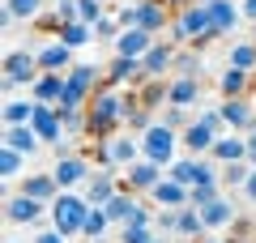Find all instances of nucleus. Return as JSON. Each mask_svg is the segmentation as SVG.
Listing matches in <instances>:
<instances>
[{
	"label": "nucleus",
	"instance_id": "27",
	"mask_svg": "<svg viewBox=\"0 0 256 243\" xmlns=\"http://www.w3.org/2000/svg\"><path fill=\"white\" fill-rule=\"evenodd\" d=\"M137 205H141V196H137V192L120 188V192H116V196H111V200H107V205H102V209H107V218H111V222H116V226H124L128 218H132V209H137Z\"/></svg>",
	"mask_w": 256,
	"mask_h": 243
},
{
	"label": "nucleus",
	"instance_id": "33",
	"mask_svg": "<svg viewBox=\"0 0 256 243\" xmlns=\"http://www.w3.org/2000/svg\"><path fill=\"white\" fill-rule=\"evenodd\" d=\"M226 64H235V68H248V72H256V38L230 43V56H226Z\"/></svg>",
	"mask_w": 256,
	"mask_h": 243
},
{
	"label": "nucleus",
	"instance_id": "38",
	"mask_svg": "<svg viewBox=\"0 0 256 243\" xmlns=\"http://www.w3.org/2000/svg\"><path fill=\"white\" fill-rule=\"evenodd\" d=\"M248 175H252V162H248V158L226 162V166H222V188H244Z\"/></svg>",
	"mask_w": 256,
	"mask_h": 243
},
{
	"label": "nucleus",
	"instance_id": "11",
	"mask_svg": "<svg viewBox=\"0 0 256 243\" xmlns=\"http://www.w3.org/2000/svg\"><path fill=\"white\" fill-rule=\"evenodd\" d=\"M222 120H226V132H248V128H256V102L248 98H222Z\"/></svg>",
	"mask_w": 256,
	"mask_h": 243
},
{
	"label": "nucleus",
	"instance_id": "31",
	"mask_svg": "<svg viewBox=\"0 0 256 243\" xmlns=\"http://www.w3.org/2000/svg\"><path fill=\"white\" fill-rule=\"evenodd\" d=\"M60 120H64V132L73 136H90V111L86 107H60Z\"/></svg>",
	"mask_w": 256,
	"mask_h": 243
},
{
	"label": "nucleus",
	"instance_id": "26",
	"mask_svg": "<svg viewBox=\"0 0 256 243\" xmlns=\"http://www.w3.org/2000/svg\"><path fill=\"white\" fill-rule=\"evenodd\" d=\"M0 141L9 145V150H22L26 158L38 150V145H43V141H38V132H34L30 124H4V136H0Z\"/></svg>",
	"mask_w": 256,
	"mask_h": 243
},
{
	"label": "nucleus",
	"instance_id": "1",
	"mask_svg": "<svg viewBox=\"0 0 256 243\" xmlns=\"http://www.w3.org/2000/svg\"><path fill=\"white\" fill-rule=\"evenodd\" d=\"M137 102V90H116V86H102L98 94L90 98V141L94 145H102V141H111V136L124 128V120H128V107Z\"/></svg>",
	"mask_w": 256,
	"mask_h": 243
},
{
	"label": "nucleus",
	"instance_id": "42",
	"mask_svg": "<svg viewBox=\"0 0 256 243\" xmlns=\"http://www.w3.org/2000/svg\"><path fill=\"white\" fill-rule=\"evenodd\" d=\"M154 230H158V234H175V239H180V209H162V205H158Z\"/></svg>",
	"mask_w": 256,
	"mask_h": 243
},
{
	"label": "nucleus",
	"instance_id": "50",
	"mask_svg": "<svg viewBox=\"0 0 256 243\" xmlns=\"http://www.w3.org/2000/svg\"><path fill=\"white\" fill-rule=\"evenodd\" d=\"M239 9H244L248 22H256V0H239Z\"/></svg>",
	"mask_w": 256,
	"mask_h": 243
},
{
	"label": "nucleus",
	"instance_id": "58",
	"mask_svg": "<svg viewBox=\"0 0 256 243\" xmlns=\"http://www.w3.org/2000/svg\"><path fill=\"white\" fill-rule=\"evenodd\" d=\"M201 4H210V0H201Z\"/></svg>",
	"mask_w": 256,
	"mask_h": 243
},
{
	"label": "nucleus",
	"instance_id": "52",
	"mask_svg": "<svg viewBox=\"0 0 256 243\" xmlns=\"http://www.w3.org/2000/svg\"><path fill=\"white\" fill-rule=\"evenodd\" d=\"M188 4H192V0H166V9H171V13H180V9H188Z\"/></svg>",
	"mask_w": 256,
	"mask_h": 243
},
{
	"label": "nucleus",
	"instance_id": "46",
	"mask_svg": "<svg viewBox=\"0 0 256 243\" xmlns=\"http://www.w3.org/2000/svg\"><path fill=\"white\" fill-rule=\"evenodd\" d=\"M196 120H201V124H210L214 132H226V120H222V107H205V111H196Z\"/></svg>",
	"mask_w": 256,
	"mask_h": 243
},
{
	"label": "nucleus",
	"instance_id": "45",
	"mask_svg": "<svg viewBox=\"0 0 256 243\" xmlns=\"http://www.w3.org/2000/svg\"><path fill=\"white\" fill-rule=\"evenodd\" d=\"M111 13H116V22H120L124 30H132V26L141 22V9H137V4H120V9H111Z\"/></svg>",
	"mask_w": 256,
	"mask_h": 243
},
{
	"label": "nucleus",
	"instance_id": "29",
	"mask_svg": "<svg viewBox=\"0 0 256 243\" xmlns=\"http://www.w3.org/2000/svg\"><path fill=\"white\" fill-rule=\"evenodd\" d=\"M56 38L68 43L73 52H82L86 43H94V26H90V22H82V18H77V22H64V26L56 30Z\"/></svg>",
	"mask_w": 256,
	"mask_h": 243
},
{
	"label": "nucleus",
	"instance_id": "2",
	"mask_svg": "<svg viewBox=\"0 0 256 243\" xmlns=\"http://www.w3.org/2000/svg\"><path fill=\"white\" fill-rule=\"evenodd\" d=\"M166 38H171L175 47H201V43H214V18H210V4H201V0H192L188 9H180L171 18V30H166Z\"/></svg>",
	"mask_w": 256,
	"mask_h": 243
},
{
	"label": "nucleus",
	"instance_id": "56",
	"mask_svg": "<svg viewBox=\"0 0 256 243\" xmlns=\"http://www.w3.org/2000/svg\"><path fill=\"white\" fill-rule=\"evenodd\" d=\"M184 243H196V239H184Z\"/></svg>",
	"mask_w": 256,
	"mask_h": 243
},
{
	"label": "nucleus",
	"instance_id": "15",
	"mask_svg": "<svg viewBox=\"0 0 256 243\" xmlns=\"http://www.w3.org/2000/svg\"><path fill=\"white\" fill-rule=\"evenodd\" d=\"M214 141H218V132H214L210 124H201V120H192V124L180 132V145L192 154V158H205V154L214 150Z\"/></svg>",
	"mask_w": 256,
	"mask_h": 243
},
{
	"label": "nucleus",
	"instance_id": "10",
	"mask_svg": "<svg viewBox=\"0 0 256 243\" xmlns=\"http://www.w3.org/2000/svg\"><path fill=\"white\" fill-rule=\"evenodd\" d=\"M141 72H146V77H171L175 72V43L171 38H158V43L141 56Z\"/></svg>",
	"mask_w": 256,
	"mask_h": 243
},
{
	"label": "nucleus",
	"instance_id": "12",
	"mask_svg": "<svg viewBox=\"0 0 256 243\" xmlns=\"http://www.w3.org/2000/svg\"><path fill=\"white\" fill-rule=\"evenodd\" d=\"M120 180H124L120 171H107V166H102V171H94V175H90V184H86L82 192H86V200H90V205H107V200L116 196L120 188H124Z\"/></svg>",
	"mask_w": 256,
	"mask_h": 243
},
{
	"label": "nucleus",
	"instance_id": "39",
	"mask_svg": "<svg viewBox=\"0 0 256 243\" xmlns=\"http://www.w3.org/2000/svg\"><path fill=\"white\" fill-rule=\"evenodd\" d=\"M154 120H158V111H150V107H141V102H132V107H128V120H124V128L141 136L150 124H154Z\"/></svg>",
	"mask_w": 256,
	"mask_h": 243
},
{
	"label": "nucleus",
	"instance_id": "34",
	"mask_svg": "<svg viewBox=\"0 0 256 243\" xmlns=\"http://www.w3.org/2000/svg\"><path fill=\"white\" fill-rule=\"evenodd\" d=\"M34 98H9L4 102V124H30L34 120Z\"/></svg>",
	"mask_w": 256,
	"mask_h": 243
},
{
	"label": "nucleus",
	"instance_id": "40",
	"mask_svg": "<svg viewBox=\"0 0 256 243\" xmlns=\"http://www.w3.org/2000/svg\"><path fill=\"white\" fill-rule=\"evenodd\" d=\"M158 230L154 226H141V222H124L120 226V243H154Z\"/></svg>",
	"mask_w": 256,
	"mask_h": 243
},
{
	"label": "nucleus",
	"instance_id": "13",
	"mask_svg": "<svg viewBox=\"0 0 256 243\" xmlns=\"http://www.w3.org/2000/svg\"><path fill=\"white\" fill-rule=\"evenodd\" d=\"M18 192H26V196H34V200H43V205H52L56 196H60V184H56V175L52 171H26L22 175V188Z\"/></svg>",
	"mask_w": 256,
	"mask_h": 243
},
{
	"label": "nucleus",
	"instance_id": "21",
	"mask_svg": "<svg viewBox=\"0 0 256 243\" xmlns=\"http://www.w3.org/2000/svg\"><path fill=\"white\" fill-rule=\"evenodd\" d=\"M210 18H214V34H235L239 18H244V9H239L235 0H210Z\"/></svg>",
	"mask_w": 256,
	"mask_h": 243
},
{
	"label": "nucleus",
	"instance_id": "41",
	"mask_svg": "<svg viewBox=\"0 0 256 243\" xmlns=\"http://www.w3.org/2000/svg\"><path fill=\"white\" fill-rule=\"evenodd\" d=\"M120 30H124V26L116 22V13H107V18H98V22H94V43H116V38H120Z\"/></svg>",
	"mask_w": 256,
	"mask_h": 243
},
{
	"label": "nucleus",
	"instance_id": "22",
	"mask_svg": "<svg viewBox=\"0 0 256 243\" xmlns=\"http://www.w3.org/2000/svg\"><path fill=\"white\" fill-rule=\"evenodd\" d=\"M150 200H154V205H162V209H184V205H188V188H184L180 180H171V175H162V180H158V188L150 192Z\"/></svg>",
	"mask_w": 256,
	"mask_h": 243
},
{
	"label": "nucleus",
	"instance_id": "48",
	"mask_svg": "<svg viewBox=\"0 0 256 243\" xmlns=\"http://www.w3.org/2000/svg\"><path fill=\"white\" fill-rule=\"evenodd\" d=\"M248 162H252V166H256V128H248Z\"/></svg>",
	"mask_w": 256,
	"mask_h": 243
},
{
	"label": "nucleus",
	"instance_id": "59",
	"mask_svg": "<svg viewBox=\"0 0 256 243\" xmlns=\"http://www.w3.org/2000/svg\"><path fill=\"white\" fill-rule=\"evenodd\" d=\"M252 38H256V30H252Z\"/></svg>",
	"mask_w": 256,
	"mask_h": 243
},
{
	"label": "nucleus",
	"instance_id": "51",
	"mask_svg": "<svg viewBox=\"0 0 256 243\" xmlns=\"http://www.w3.org/2000/svg\"><path fill=\"white\" fill-rule=\"evenodd\" d=\"M201 243H230V239H226V234H218V230H210V234H205Z\"/></svg>",
	"mask_w": 256,
	"mask_h": 243
},
{
	"label": "nucleus",
	"instance_id": "16",
	"mask_svg": "<svg viewBox=\"0 0 256 243\" xmlns=\"http://www.w3.org/2000/svg\"><path fill=\"white\" fill-rule=\"evenodd\" d=\"M73 64H77L73 60V47L60 43V38H52V43L38 47V68H43V72H68Z\"/></svg>",
	"mask_w": 256,
	"mask_h": 243
},
{
	"label": "nucleus",
	"instance_id": "49",
	"mask_svg": "<svg viewBox=\"0 0 256 243\" xmlns=\"http://www.w3.org/2000/svg\"><path fill=\"white\" fill-rule=\"evenodd\" d=\"M244 196L256 205V166H252V175H248V184H244Z\"/></svg>",
	"mask_w": 256,
	"mask_h": 243
},
{
	"label": "nucleus",
	"instance_id": "25",
	"mask_svg": "<svg viewBox=\"0 0 256 243\" xmlns=\"http://www.w3.org/2000/svg\"><path fill=\"white\" fill-rule=\"evenodd\" d=\"M201 214H205V226H210V230H230V226L239 222V209L230 205L226 196H218L214 205H205Z\"/></svg>",
	"mask_w": 256,
	"mask_h": 243
},
{
	"label": "nucleus",
	"instance_id": "35",
	"mask_svg": "<svg viewBox=\"0 0 256 243\" xmlns=\"http://www.w3.org/2000/svg\"><path fill=\"white\" fill-rule=\"evenodd\" d=\"M218 196H222V180H210V184H192V188H188V205H196V209L214 205Z\"/></svg>",
	"mask_w": 256,
	"mask_h": 243
},
{
	"label": "nucleus",
	"instance_id": "54",
	"mask_svg": "<svg viewBox=\"0 0 256 243\" xmlns=\"http://www.w3.org/2000/svg\"><path fill=\"white\" fill-rule=\"evenodd\" d=\"M47 4H68V0H47Z\"/></svg>",
	"mask_w": 256,
	"mask_h": 243
},
{
	"label": "nucleus",
	"instance_id": "3",
	"mask_svg": "<svg viewBox=\"0 0 256 243\" xmlns=\"http://www.w3.org/2000/svg\"><path fill=\"white\" fill-rule=\"evenodd\" d=\"M86 214H90V200H86V192H73V188H64L60 196L47 205V218H52V226L60 234H82V226H86Z\"/></svg>",
	"mask_w": 256,
	"mask_h": 243
},
{
	"label": "nucleus",
	"instance_id": "5",
	"mask_svg": "<svg viewBox=\"0 0 256 243\" xmlns=\"http://www.w3.org/2000/svg\"><path fill=\"white\" fill-rule=\"evenodd\" d=\"M175 145H180V132H175L171 124H162V120H154V124L141 132V154L154 158L158 166H171L175 162Z\"/></svg>",
	"mask_w": 256,
	"mask_h": 243
},
{
	"label": "nucleus",
	"instance_id": "4",
	"mask_svg": "<svg viewBox=\"0 0 256 243\" xmlns=\"http://www.w3.org/2000/svg\"><path fill=\"white\" fill-rule=\"evenodd\" d=\"M38 52H22V47H13L9 56H4V81H0V86H4V94H13L18 90V86H34L38 81Z\"/></svg>",
	"mask_w": 256,
	"mask_h": 243
},
{
	"label": "nucleus",
	"instance_id": "7",
	"mask_svg": "<svg viewBox=\"0 0 256 243\" xmlns=\"http://www.w3.org/2000/svg\"><path fill=\"white\" fill-rule=\"evenodd\" d=\"M52 175H56V184H60V188H86V184H90V175H94V166L82 158V154H68V158H56Z\"/></svg>",
	"mask_w": 256,
	"mask_h": 243
},
{
	"label": "nucleus",
	"instance_id": "24",
	"mask_svg": "<svg viewBox=\"0 0 256 243\" xmlns=\"http://www.w3.org/2000/svg\"><path fill=\"white\" fill-rule=\"evenodd\" d=\"M166 81L171 77H141L137 81V102L150 111H162L166 107Z\"/></svg>",
	"mask_w": 256,
	"mask_h": 243
},
{
	"label": "nucleus",
	"instance_id": "44",
	"mask_svg": "<svg viewBox=\"0 0 256 243\" xmlns=\"http://www.w3.org/2000/svg\"><path fill=\"white\" fill-rule=\"evenodd\" d=\"M158 120H162V124H171L175 132H184V128L192 124V120H188V107H171V102H166V107L158 111Z\"/></svg>",
	"mask_w": 256,
	"mask_h": 243
},
{
	"label": "nucleus",
	"instance_id": "18",
	"mask_svg": "<svg viewBox=\"0 0 256 243\" xmlns=\"http://www.w3.org/2000/svg\"><path fill=\"white\" fill-rule=\"evenodd\" d=\"M252 77H256V72L226 64V68L218 72V94H222V98H248V90H252Z\"/></svg>",
	"mask_w": 256,
	"mask_h": 243
},
{
	"label": "nucleus",
	"instance_id": "53",
	"mask_svg": "<svg viewBox=\"0 0 256 243\" xmlns=\"http://www.w3.org/2000/svg\"><path fill=\"white\" fill-rule=\"evenodd\" d=\"M128 4H150V0H128Z\"/></svg>",
	"mask_w": 256,
	"mask_h": 243
},
{
	"label": "nucleus",
	"instance_id": "32",
	"mask_svg": "<svg viewBox=\"0 0 256 243\" xmlns=\"http://www.w3.org/2000/svg\"><path fill=\"white\" fill-rule=\"evenodd\" d=\"M175 72L180 77H201L205 72V60L196 47H175Z\"/></svg>",
	"mask_w": 256,
	"mask_h": 243
},
{
	"label": "nucleus",
	"instance_id": "37",
	"mask_svg": "<svg viewBox=\"0 0 256 243\" xmlns=\"http://www.w3.org/2000/svg\"><path fill=\"white\" fill-rule=\"evenodd\" d=\"M4 9H9L18 22H38L43 9H47V0H4Z\"/></svg>",
	"mask_w": 256,
	"mask_h": 243
},
{
	"label": "nucleus",
	"instance_id": "55",
	"mask_svg": "<svg viewBox=\"0 0 256 243\" xmlns=\"http://www.w3.org/2000/svg\"><path fill=\"white\" fill-rule=\"evenodd\" d=\"M154 243H166V239H162V234H158V239H154Z\"/></svg>",
	"mask_w": 256,
	"mask_h": 243
},
{
	"label": "nucleus",
	"instance_id": "8",
	"mask_svg": "<svg viewBox=\"0 0 256 243\" xmlns=\"http://www.w3.org/2000/svg\"><path fill=\"white\" fill-rule=\"evenodd\" d=\"M43 214H47V205H43V200H34V196H26V192H18V196L4 200V218H9L13 226H38V222H43Z\"/></svg>",
	"mask_w": 256,
	"mask_h": 243
},
{
	"label": "nucleus",
	"instance_id": "17",
	"mask_svg": "<svg viewBox=\"0 0 256 243\" xmlns=\"http://www.w3.org/2000/svg\"><path fill=\"white\" fill-rule=\"evenodd\" d=\"M141 77H146V72H141V60H137V56H116V60L107 64V86H116V90L137 86Z\"/></svg>",
	"mask_w": 256,
	"mask_h": 243
},
{
	"label": "nucleus",
	"instance_id": "57",
	"mask_svg": "<svg viewBox=\"0 0 256 243\" xmlns=\"http://www.w3.org/2000/svg\"><path fill=\"white\" fill-rule=\"evenodd\" d=\"M4 243H18V239H4Z\"/></svg>",
	"mask_w": 256,
	"mask_h": 243
},
{
	"label": "nucleus",
	"instance_id": "20",
	"mask_svg": "<svg viewBox=\"0 0 256 243\" xmlns=\"http://www.w3.org/2000/svg\"><path fill=\"white\" fill-rule=\"evenodd\" d=\"M210 158L218 162V166H226V162H239V158H248V136H239V132H218V141H214Z\"/></svg>",
	"mask_w": 256,
	"mask_h": 243
},
{
	"label": "nucleus",
	"instance_id": "43",
	"mask_svg": "<svg viewBox=\"0 0 256 243\" xmlns=\"http://www.w3.org/2000/svg\"><path fill=\"white\" fill-rule=\"evenodd\" d=\"M107 0H77V18H82V22H90V26H94V22H98V18H107Z\"/></svg>",
	"mask_w": 256,
	"mask_h": 243
},
{
	"label": "nucleus",
	"instance_id": "30",
	"mask_svg": "<svg viewBox=\"0 0 256 243\" xmlns=\"http://www.w3.org/2000/svg\"><path fill=\"white\" fill-rule=\"evenodd\" d=\"M205 234H210L205 214H201L196 205H184V209H180V239H196V243H201Z\"/></svg>",
	"mask_w": 256,
	"mask_h": 243
},
{
	"label": "nucleus",
	"instance_id": "9",
	"mask_svg": "<svg viewBox=\"0 0 256 243\" xmlns=\"http://www.w3.org/2000/svg\"><path fill=\"white\" fill-rule=\"evenodd\" d=\"M30 128L38 132V141L43 145H60L64 136V120H60V107H47V102H38L34 107V120H30Z\"/></svg>",
	"mask_w": 256,
	"mask_h": 243
},
{
	"label": "nucleus",
	"instance_id": "36",
	"mask_svg": "<svg viewBox=\"0 0 256 243\" xmlns=\"http://www.w3.org/2000/svg\"><path fill=\"white\" fill-rule=\"evenodd\" d=\"M0 175H4V180H22V175H26V154L4 145V150H0Z\"/></svg>",
	"mask_w": 256,
	"mask_h": 243
},
{
	"label": "nucleus",
	"instance_id": "23",
	"mask_svg": "<svg viewBox=\"0 0 256 243\" xmlns=\"http://www.w3.org/2000/svg\"><path fill=\"white\" fill-rule=\"evenodd\" d=\"M60 94H64V72H38V81L30 86V98L47 102V107H60Z\"/></svg>",
	"mask_w": 256,
	"mask_h": 243
},
{
	"label": "nucleus",
	"instance_id": "28",
	"mask_svg": "<svg viewBox=\"0 0 256 243\" xmlns=\"http://www.w3.org/2000/svg\"><path fill=\"white\" fill-rule=\"evenodd\" d=\"M111 226H116V222L107 218V209H102V205H90V214H86V226H82V239H86V243H102Z\"/></svg>",
	"mask_w": 256,
	"mask_h": 243
},
{
	"label": "nucleus",
	"instance_id": "14",
	"mask_svg": "<svg viewBox=\"0 0 256 243\" xmlns=\"http://www.w3.org/2000/svg\"><path fill=\"white\" fill-rule=\"evenodd\" d=\"M166 102L171 107H196L201 102V77H180V72H171V81H166Z\"/></svg>",
	"mask_w": 256,
	"mask_h": 243
},
{
	"label": "nucleus",
	"instance_id": "19",
	"mask_svg": "<svg viewBox=\"0 0 256 243\" xmlns=\"http://www.w3.org/2000/svg\"><path fill=\"white\" fill-rule=\"evenodd\" d=\"M154 43H158V34H150V30L132 26V30H120V38H116L111 47H116V56H137V60H141V56H146Z\"/></svg>",
	"mask_w": 256,
	"mask_h": 243
},
{
	"label": "nucleus",
	"instance_id": "47",
	"mask_svg": "<svg viewBox=\"0 0 256 243\" xmlns=\"http://www.w3.org/2000/svg\"><path fill=\"white\" fill-rule=\"evenodd\" d=\"M30 243H68V234H60V230L52 226V230H38V234H34Z\"/></svg>",
	"mask_w": 256,
	"mask_h": 243
},
{
	"label": "nucleus",
	"instance_id": "6",
	"mask_svg": "<svg viewBox=\"0 0 256 243\" xmlns=\"http://www.w3.org/2000/svg\"><path fill=\"white\" fill-rule=\"evenodd\" d=\"M162 175H166V166H158L154 158H137V162L124 171V180H120V184H124L128 192H137V196H141V192H154Z\"/></svg>",
	"mask_w": 256,
	"mask_h": 243
}]
</instances>
